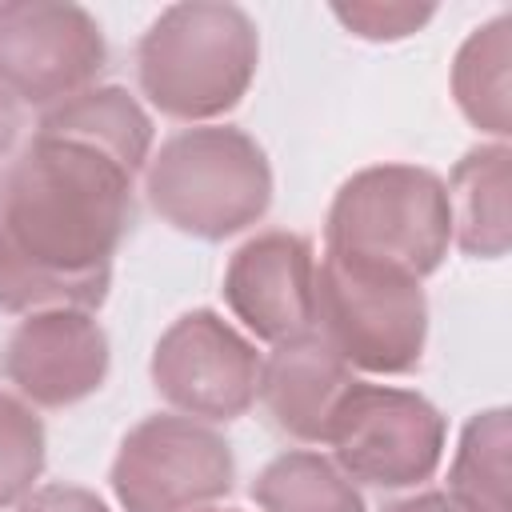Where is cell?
<instances>
[{"label":"cell","instance_id":"20","mask_svg":"<svg viewBox=\"0 0 512 512\" xmlns=\"http://www.w3.org/2000/svg\"><path fill=\"white\" fill-rule=\"evenodd\" d=\"M16 512H108V504L80 488V484H44V488H32Z\"/></svg>","mask_w":512,"mask_h":512},{"label":"cell","instance_id":"12","mask_svg":"<svg viewBox=\"0 0 512 512\" xmlns=\"http://www.w3.org/2000/svg\"><path fill=\"white\" fill-rule=\"evenodd\" d=\"M348 384H352V368L312 328V332L272 344L268 360H260L256 396L264 400L280 432L304 444H324L328 416Z\"/></svg>","mask_w":512,"mask_h":512},{"label":"cell","instance_id":"19","mask_svg":"<svg viewBox=\"0 0 512 512\" xmlns=\"http://www.w3.org/2000/svg\"><path fill=\"white\" fill-rule=\"evenodd\" d=\"M332 16L360 40L384 44V40H404L420 32L436 8L432 4H332Z\"/></svg>","mask_w":512,"mask_h":512},{"label":"cell","instance_id":"8","mask_svg":"<svg viewBox=\"0 0 512 512\" xmlns=\"http://www.w3.org/2000/svg\"><path fill=\"white\" fill-rule=\"evenodd\" d=\"M108 64V44L96 16L68 0H12L0 4V88L16 104L60 100L96 88Z\"/></svg>","mask_w":512,"mask_h":512},{"label":"cell","instance_id":"13","mask_svg":"<svg viewBox=\"0 0 512 512\" xmlns=\"http://www.w3.org/2000/svg\"><path fill=\"white\" fill-rule=\"evenodd\" d=\"M508 172L512 152L508 144H480L468 148L452 176H448V212H452V240L464 256L500 260L512 244V216H508Z\"/></svg>","mask_w":512,"mask_h":512},{"label":"cell","instance_id":"22","mask_svg":"<svg viewBox=\"0 0 512 512\" xmlns=\"http://www.w3.org/2000/svg\"><path fill=\"white\" fill-rule=\"evenodd\" d=\"M20 124H24V116H20V104L0 88V156L16 144V136H20Z\"/></svg>","mask_w":512,"mask_h":512},{"label":"cell","instance_id":"15","mask_svg":"<svg viewBox=\"0 0 512 512\" xmlns=\"http://www.w3.org/2000/svg\"><path fill=\"white\" fill-rule=\"evenodd\" d=\"M512 20L500 12L488 24L472 28L452 60V100L464 120L500 144L512 132L508 112V56H512Z\"/></svg>","mask_w":512,"mask_h":512},{"label":"cell","instance_id":"18","mask_svg":"<svg viewBox=\"0 0 512 512\" xmlns=\"http://www.w3.org/2000/svg\"><path fill=\"white\" fill-rule=\"evenodd\" d=\"M48 436L32 404L0 392V512L16 508L40 480Z\"/></svg>","mask_w":512,"mask_h":512},{"label":"cell","instance_id":"14","mask_svg":"<svg viewBox=\"0 0 512 512\" xmlns=\"http://www.w3.org/2000/svg\"><path fill=\"white\" fill-rule=\"evenodd\" d=\"M36 132H56L72 140H88L116 160H124L132 172L148 168L152 160V120L140 108V100L120 84H96L84 88L56 108H48L36 124Z\"/></svg>","mask_w":512,"mask_h":512},{"label":"cell","instance_id":"11","mask_svg":"<svg viewBox=\"0 0 512 512\" xmlns=\"http://www.w3.org/2000/svg\"><path fill=\"white\" fill-rule=\"evenodd\" d=\"M224 304L264 344L316 328V256L300 232H256L224 268Z\"/></svg>","mask_w":512,"mask_h":512},{"label":"cell","instance_id":"9","mask_svg":"<svg viewBox=\"0 0 512 512\" xmlns=\"http://www.w3.org/2000/svg\"><path fill=\"white\" fill-rule=\"evenodd\" d=\"M148 376L160 400L180 416L220 424L244 416L256 404L260 352L220 312L192 308L160 332Z\"/></svg>","mask_w":512,"mask_h":512},{"label":"cell","instance_id":"6","mask_svg":"<svg viewBox=\"0 0 512 512\" xmlns=\"http://www.w3.org/2000/svg\"><path fill=\"white\" fill-rule=\"evenodd\" d=\"M448 420L412 388L352 380L324 428L336 468L372 488H416L444 460Z\"/></svg>","mask_w":512,"mask_h":512},{"label":"cell","instance_id":"17","mask_svg":"<svg viewBox=\"0 0 512 512\" xmlns=\"http://www.w3.org/2000/svg\"><path fill=\"white\" fill-rule=\"evenodd\" d=\"M260 512H364L360 488L336 468V460L292 448L260 468L252 480Z\"/></svg>","mask_w":512,"mask_h":512},{"label":"cell","instance_id":"21","mask_svg":"<svg viewBox=\"0 0 512 512\" xmlns=\"http://www.w3.org/2000/svg\"><path fill=\"white\" fill-rule=\"evenodd\" d=\"M380 512H460V508L444 492H416V496H404V500L384 504Z\"/></svg>","mask_w":512,"mask_h":512},{"label":"cell","instance_id":"2","mask_svg":"<svg viewBox=\"0 0 512 512\" xmlns=\"http://www.w3.org/2000/svg\"><path fill=\"white\" fill-rule=\"evenodd\" d=\"M260 68L256 20L220 0L168 4L136 44L140 92L172 120H216L232 112Z\"/></svg>","mask_w":512,"mask_h":512},{"label":"cell","instance_id":"10","mask_svg":"<svg viewBox=\"0 0 512 512\" xmlns=\"http://www.w3.org/2000/svg\"><path fill=\"white\" fill-rule=\"evenodd\" d=\"M112 348L92 312L24 316L0 352V372L32 408H68L96 396L108 380Z\"/></svg>","mask_w":512,"mask_h":512},{"label":"cell","instance_id":"23","mask_svg":"<svg viewBox=\"0 0 512 512\" xmlns=\"http://www.w3.org/2000/svg\"><path fill=\"white\" fill-rule=\"evenodd\" d=\"M196 512H236V508H196Z\"/></svg>","mask_w":512,"mask_h":512},{"label":"cell","instance_id":"7","mask_svg":"<svg viewBox=\"0 0 512 512\" xmlns=\"http://www.w3.org/2000/svg\"><path fill=\"white\" fill-rule=\"evenodd\" d=\"M108 480L124 512H196L232 492L236 460L212 424L156 412L124 432Z\"/></svg>","mask_w":512,"mask_h":512},{"label":"cell","instance_id":"3","mask_svg":"<svg viewBox=\"0 0 512 512\" xmlns=\"http://www.w3.org/2000/svg\"><path fill=\"white\" fill-rule=\"evenodd\" d=\"M152 212L184 236L228 240L272 204L268 152L236 124H200L168 136L144 168Z\"/></svg>","mask_w":512,"mask_h":512},{"label":"cell","instance_id":"16","mask_svg":"<svg viewBox=\"0 0 512 512\" xmlns=\"http://www.w3.org/2000/svg\"><path fill=\"white\" fill-rule=\"evenodd\" d=\"M508 448L512 420L508 408H484L468 416L456 456L448 464V500L460 512H512L508 496Z\"/></svg>","mask_w":512,"mask_h":512},{"label":"cell","instance_id":"1","mask_svg":"<svg viewBox=\"0 0 512 512\" xmlns=\"http://www.w3.org/2000/svg\"><path fill=\"white\" fill-rule=\"evenodd\" d=\"M132 180L88 140L32 132L0 196V312H96L132 228Z\"/></svg>","mask_w":512,"mask_h":512},{"label":"cell","instance_id":"4","mask_svg":"<svg viewBox=\"0 0 512 512\" xmlns=\"http://www.w3.org/2000/svg\"><path fill=\"white\" fill-rule=\"evenodd\" d=\"M452 244L448 188L420 164H372L352 172L324 220V252L388 268L412 280L432 276Z\"/></svg>","mask_w":512,"mask_h":512},{"label":"cell","instance_id":"5","mask_svg":"<svg viewBox=\"0 0 512 512\" xmlns=\"http://www.w3.org/2000/svg\"><path fill=\"white\" fill-rule=\"evenodd\" d=\"M316 332L348 368L404 376L428 340V296L420 280L328 256L316 268Z\"/></svg>","mask_w":512,"mask_h":512}]
</instances>
